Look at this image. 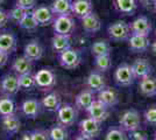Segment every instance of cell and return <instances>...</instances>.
<instances>
[{"mask_svg": "<svg viewBox=\"0 0 156 140\" xmlns=\"http://www.w3.org/2000/svg\"><path fill=\"white\" fill-rule=\"evenodd\" d=\"M57 60L59 66L68 70H75L79 67L82 62V54L78 49L69 48L62 53L57 54Z\"/></svg>", "mask_w": 156, "mask_h": 140, "instance_id": "obj_3", "label": "cell"}, {"mask_svg": "<svg viewBox=\"0 0 156 140\" xmlns=\"http://www.w3.org/2000/svg\"><path fill=\"white\" fill-rule=\"evenodd\" d=\"M97 99L99 102H101L103 104H105L107 107L115 106L119 102V97H118V93L112 90L111 88H105L101 91H99L97 93Z\"/></svg>", "mask_w": 156, "mask_h": 140, "instance_id": "obj_24", "label": "cell"}, {"mask_svg": "<svg viewBox=\"0 0 156 140\" xmlns=\"http://www.w3.org/2000/svg\"><path fill=\"white\" fill-rule=\"evenodd\" d=\"M96 99L94 98V93L85 89V90H82L80 92L78 93L75 98V105L78 110H83V111H86L89 106L92 104V102Z\"/></svg>", "mask_w": 156, "mask_h": 140, "instance_id": "obj_23", "label": "cell"}, {"mask_svg": "<svg viewBox=\"0 0 156 140\" xmlns=\"http://www.w3.org/2000/svg\"><path fill=\"white\" fill-rule=\"evenodd\" d=\"M42 104L41 102L35 98H28L22 102L20 111L28 119H36L42 112Z\"/></svg>", "mask_w": 156, "mask_h": 140, "instance_id": "obj_9", "label": "cell"}, {"mask_svg": "<svg viewBox=\"0 0 156 140\" xmlns=\"http://www.w3.org/2000/svg\"><path fill=\"white\" fill-rule=\"evenodd\" d=\"M119 126L126 132H135L141 128V116L140 112L135 109L126 110L124 113L120 116Z\"/></svg>", "mask_w": 156, "mask_h": 140, "instance_id": "obj_1", "label": "cell"}, {"mask_svg": "<svg viewBox=\"0 0 156 140\" xmlns=\"http://www.w3.org/2000/svg\"><path fill=\"white\" fill-rule=\"evenodd\" d=\"M52 13L55 16L71 15L72 14V0H54L51 4Z\"/></svg>", "mask_w": 156, "mask_h": 140, "instance_id": "obj_25", "label": "cell"}, {"mask_svg": "<svg viewBox=\"0 0 156 140\" xmlns=\"http://www.w3.org/2000/svg\"><path fill=\"white\" fill-rule=\"evenodd\" d=\"M32 13L36 22H37V25L41 27H46L52 23L54 16H55V14L52 13L51 8L49 6H46V5L35 6L32 9Z\"/></svg>", "mask_w": 156, "mask_h": 140, "instance_id": "obj_10", "label": "cell"}, {"mask_svg": "<svg viewBox=\"0 0 156 140\" xmlns=\"http://www.w3.org/2000/svg\"><path fill=\"white\" fill-rule=\"evenodd\" d=\"M43 47L40 43L39 40H32L29 41L25 46L23 49V56L29 59L30 61H39L43 56Z\"/></svg>", "mask_w": 156, "mask_h": 140, "instance_id": "obj_18", "label": "cell"}, {"mask_svg": "<svg viewBox=\"0 0 156 140\" xmlns=\"http://www.w3.org/2000/svg\"><path fill=\"white\" fill-rule=\"evenodd\" d=\"M114 7L119 13L133 15L137 8V0H113Z\"/></svg>", "mask_w": 156, "mask_h": 140, "instance_id": "obj_29", "label": "cell"}, {"mask_svg": "<svg viewBox=\"0 0 156 140\" xmlns=\"http://www.w3.org/2000/svg\"><path fill=\"white\" fill-rule=\"evenodd\" d=\"M18 82H19L20 90L23 91H32L33 89L36 88L34 74H25V75H19L18 76Z\"/></svg>", "mask_w": 156, "mask_h": 140, "instance_id": "obj_31", "label": "cell"}, {"mask_svg": "<svg viewBox=\"0 0 156 140\" xmlns=\"http://www.w3.org/2000/svg\"><path fill=\"white\" fill-rule=\"evenodd\" d=\"M76 28L75 20L71 18V15H62L56 16L52 21V29L54 34H61V35H70L73 33Z\"/></svg>", "mask_w": 156, "mask_h": 140, "instance_id": "obj_6", "label": "cell"}, {"mask_svg": "<svg viewBox=\"0 0 156 140\" xmlns=\"http://www.w3.org/2000/svg\"><path fill=\"white\" fill-rule=\"evenodd\" d=\"M9 21V14L7 11L0 8V28H4Z\"/></svg>", "mask_w": 156, "mask_h": 140, "instance_id": "obj_41", "label": "cell"}, {"mask_svg": "<svg viewBox=\"0 0 156 140\" xmlns=\"http://www.w3.org/2000/svg\"><path fill=\"white\" fill-rule=\"evenodd\" d=\"M107 33L111 40L115 41V42L128 41L129 36L132 35L129 25L125 21H115L111 23L107 28Z\"/></svg>", "mask_w": 156, "mask_h": 140, "instance_id": "obj_4", "label": "cell"}, {"mask_svg": "<svg viewBox=\"0 0 156 140\" xmlns=\"http://www.w3.org/2000/svg\"><path fill=\"white\" fill-rule=\"evenodd\" d=\"M2 1H4V0H0V4H1V2H2Z\"/></svg>", "mask_w": 156, "mask_h": 140, "instance_id": "obj_50", "label": "cell"}, {"mask_svg": "<svg viewBox=\"0 0 156 140\" xmlns=\"http://www.w3.org/2000/svg\"><path fill=\"white\" fill-rule=\"evenodd\" d=\"M93 12L91 0H75L72 1V14L79 19H83L87 14Z\"/></svg>", "mask_w": 156, "mask_h": 140, "instance_id": "obj_20", "label": "cell"}, {"mask_svg": "<svg viewBox=\"0 0 156 140\" xmlns=\"http://www.w3.org/2000/svg\"><path fill=\"white\" fill-rule=\"evenodd\" d=\"M36 1L37 0H16V6L21 7L26 11H32L36 6Z\"/></svg>", "mask_w": 156, "mask_h": 140, "instance_id": "obj_40", "label": "cell"}, {"mask_svg": "<svg viewBox=\"0 0 156 140\" xmlns=\"http://www.w3.org/2000/svg\"><path fill=\"white\" fill-rule=\"evenodd\" d=\"M149 39L148 36L139 35V34H132L128 39V47L134 53H144L149 48Z\"/></svg>", "mask_w": 156, "mask_h": 140, "instance_id": "obj_16", "label": "cell"}, {"mask_svg": "<svg viewBox=\"0 0 156 140\" xmlns=\"http://www.w3.org/2000/svg\"><path fill=\"white\" fill-rule=\"evenodd\" d=\"M154 138H155V140H156V132H155V135H154Z\"/></svg>", "mask_w": 156, "mask_h": 140, "instance_id": "obj_49", "label": "cell"}, {"mask_svg": "<svg viewBox=\"0 0 156 140\" xmlns=\"http://www.w3.org/2000/svg\"><path fill=\"white\" fill-rule=\"evenodd\" d=\"M144 7H153L155 6L156 0H139Z\"/></svg>", "mask_w": 156, "mask_h": 140, "instance_id": "obj_44", "label": "cell"}, {"mask_svg": "<svg viewBox=\"0 0 156 140\" xmlns=\"http://www.w3.org/2000/svg\"><path fill=\"white\" fill-rule=\"evenodd\" d=\"M18 26L22 29H26V31H35L39 27V25L35 20V18L33 16L32 11H28L25 14V16L21 19V21L18 23Z\"/></svg>", "mask_w": 156, "mask_h": 140, "instance_id": "obj_35", "label": "cell"}, {"mask_svg": "<svg viewBox=\"0 0 156 140\" xmlns=\"http://www.w3.org/2000/svg\"><path fill=\"white\" fill-rule=\"evenodd\" d=\"M104 140H127L126 131L120 126H112L107 130Z\"/></svg>", "mask_w": 156, "mask_h": 140, "instance_id": "obj_36", "label": "cell"}, {"mask_svg": "<svg viewBox=\"0 0 156 140\" xmlns=\"http://www.w3.org/2000/svg\"><path fill=\"white\" fill-rule=\"evenodd\" d=\"M139 90L146 97H154L156 96V78L151 75L140 80Z\"/></svg>", "mask_w": 156, "mask_h": 140, "instance_id": "obj_26", "label": "cell"}, {"mask_svg": "<svg viewBox=\"0 0 156 140\" xmlns=\"http://www.w3.org/2000/svg\"><path fill=\"white\" fill-rule=\"evenodd\" d=\"M86 112L89 114V117H91L92 119L97 120L99 123H103L108 118V107L105 104H103L101 102H99L98 99H94L92 102V104L89 106V109L86 110Z\"/></svg>", "mask_w": 156, "mask_h": 140, "instance_id": "obj_12", "label": "cell"}, {"mask_svg": "<svg viewBox=\"0 0 156 140\" xmlns=\"http://www.w3.org/2000/svg\"><path fill=\"white\" fill-rule=\"evenodd\" d=\"M155 38H156V29H155Z\"/></svg>", "mask_w": 156, "mask_h": 140, "instance_id": "obj_51", "label": "cell"}, {"mask_svg": "<svg viewBox=\"0 0 156 140\" xmlns=\"http://www.w3.org/2000/svg\"><path fill=\"white\" fill-rule=\"evenodd\" d=\"M111 50H112V48H111L110 42L106 40H99L91 46V54L93 56L110 55Z\"/></svg>", "mask_w": 156, "mask_h": 140, "instance_id": "obj_33", "label": "cell"}, {"mask_svg": "<svg viewBox=\"0 0 156 140\" xmlns=\"http://www.w3.org/2000/svg\"><path fill=\"white\" fill-rule=\"evenodd\" d=\"M75 140H94L93 137H90V135H87V134H84V133H79L76 135V138Z\"/></svg>", "mask_w": 156, "mask_h": 140, "instance_id": "obj_43", "label": "cell"}, {"mask_svg": "<svg viewBox=\"0 0 156 140\" xmlns=\"http://www.w3.org/2000/svg\"><path fill=\"white\" fill-rule=\"evenodd\" d=\"M18 41L16 36L11 31H4L0 33V50L5 52L8 55L16 52Z\"/></svg>", "mask_w": 156, "mask_h": 140, "instance_id": "obj_14", "label": "cell"}, {"mask_svg": "<svg viewBox=\"0 0 156 140\" xmlns=\"http://www.w3.org/2000/svg\"><path fill=\"white\" fill-rule=\"evenodd\" d=\"M51 47L55 53H62L66 49L71 48V40L70 35H61V34H54L51 39Z\"/></svg>", "mask_w": 156, "mask_h": 140, "instance_id": "obj_27", "label": "cell"}, {"mask_svg": "<svg viewBox=\"0 0 156 140\" xmlns=\"http://www.w3.org/2000/svg\"><path fill=\"white\" fill-rule=\"evenodd\" d=\"M41 104L43 109H46L47 111H50V112H57L58 109L62 105V100H61V96L55 91L47 93L46 96L42 98L41 100Z\"/></svg>", "mask_w": 156, "mask_h": 140, "instance_id": "obj_19", "label": "cell"}, {"mask_svg": "<svg viewBox=\"0 0 156 140\" xmlns=\"http://www.w3.org/2000/svg\"><path fill=\"white\" fill-rule=\"evenodd\" d=\"M137 140H148V139H147V137H146V138H142V139H137Z\"/></svg>", "mask_w": 156, "mask_h": 140, "instance_id": "obj_47", "label": "cell"}, {"mask_svg": "<svg viewBox=\"0 0 156 140\" xmlns=\"http://www.w3.org/2000/svg\"><path fill=\"white\" fill-rule=\"evenodd\" d=\"M82 26L86 33L93 34L101 29V21L98 18L97 14L91 12L82 19Z\"/></svg>", "mask_w": 156, "mask_h": 140, "instance_id": "obj_22", "label": "cell"}, {"mask_svg": "<svg viewBox=\"0 0 156 140\" xmlns=\"http://www.w3.org/2000/svg\"><path fill=\"white\" fill-rule=\"evenodd\" d=\"M1 124H2L4 130H5L9 135L18 133L20 127H21V121H20L19 117L16 116V113L12 114V116L1 117Z\"/></svg>", "mask_w": 156, "mask_h": 140, "instance_id": "obj_28", "label": "cell"}, {"mask_svg": "<svg viewBox=\"0 0 156 140\" xmlns=\"http://www.w3.org/2000/svg\"><path fill=\"white\" fill-rule=\"evenodd\" d=\"M94 68L99 73H106L112 67V60L110 55H100L94 56Z\"/></svg>", "mask_w": 156, "mask_h": 140, "instance_id": "obj_34", "label": "cell"}, {"mask_svg": "<svg viewBox=\"0 0 156 140\" xmlns=\"http://www.w3.org/2000/svg\"><path fill=\"white\" fill-rule=\"evenodd\" d=\"M86 89L92 91L93 93H98L103 89L106 88V81L103 76V73H99L97 70H93L89 74V76L85 78Z\"/></svg>", "mask_w": 156, "mask_h": 140, "instance_id": "obj_11", "label": "cell"}, {"mask_svg": "<svg viewBox=\"0 0 156 140\" xmlns=\"http://www.w3.org/2000/svg\"><path fill=\"white\" fill-rule=\"evenodd\" d=\"M143 118L146 120V123L149 124L150 126L156 127V105L148 107L143 113Z\"/></svg>", "mask_w": 156, "mask_h": 140, "instance_id": "obj_38", "label": "cell"}, {"mask_svg": "<svg viewBox=\"0 0 156 140\" xmlns=\"http://www.w3.org/2000/svg\"><path fill=\"white\" fill-rule=\"evenodd\" d=\"M34 78L36 83V88L42 91H51L57 83L56 75L51 69L42 68L34 74Z\"/></svg>", "mask_w": 156, "mask_h": 140, "instance_id": "obj_2", "label": "cell"}, {"mask_svg": "<svg viewBox=\"0 0 156 140\" xmlns=\"http://www.w3.org/2000/svg\"><path fill=\"white\" fill-rule=\"evenodd\" d=\"M57 113V123L65 127L72 126L78 117V109L72 104H63L58 109Z\"/></svg>", "mask_w": 156, "mask_h": 140, "instance_id": "obj_5", "label": "cell"}, {"mask_svg": "<svg viewBox=\"0 0 156 140\" xmlns=\"http://www.w3.org/2000/svg\"><path fill=\"white\" fill-rule=\"evenodd\" d=\"M27 12H28V11L23 9V8H21V7H19V6L13 7V8L8 12V14H9V20L13 21V22H15V23L18 25L20 21H21V19L25 16V14H26Z\"/></svg>", "mask_w": 156, "mask_h": 140, "instance_id": "obj_37", "label": "cell"}, {"mask_svg": "<svg viewBox=\"0 0 156 140\" xmlns=\"http://www.w3.org/2000/svg\"><path fill=\"white\" fill-rule=\"evenodd\" d=\"M132 34H139V35H144L149 36L151 32V22L147 16H139L129 25Z\"/></svg>", "mask_w": 156, "mask_h": 140, "instance_id": "obj_17", "label": "cell"}, {"mask_svg": "<svg viewBox=\"0 0 156 140\" xmlns=\"http://www.w3.org/2000/svg\"><path fill=\"white\" fill-rule=\"evenodd\" d=\"M135 80L136 78L133 74L132 67L127 63L120 64L114 71V81L120 87H129L134 83Z\"/></svg>", "mask_w": 156, "mask_h": 140, "instance_id": "obj_7", "label": "cell"}, {"mask_svg": "<svg viewBox=\"0 0 156 140\" xmlns=\"http://www.w3.org/2000/svg\"><path fill=\"white\" fill-rule=\"evenodd\" d=\"M12 70L16 76L33 73V61L25 56L16 57L12 63Z\"/></svg>", "mask_w": 156, "mask_h": 140, "instance_id": "obj_21", "label": "cell"}, {"mask_svg": "<svg viewBox=\"0 0 156 140\" xmlns=\"http://www.w3.org/2000/svg\"><path fill=\"white\" fill-rule=\"evenodd\" d=\"M8 62V54L0 50V68L5 67Z\"/></svg>", "mask_w": 156, "mask_h": 140, "instance_id": "obj_42", "label": "cell"}, {"mask_svg": "<svg viewBox=\"0 0 156 140\" xmlns=\"http://www.w3.org/2000/svg\"><path fill=\"white\" fill-rule=\"evenodd\" d=\"M16 113V105L12 97L1 96L0 97V117H6Z\"/></svg>", "mask_w": 156, "mask_h": 140, "instance_id": "obj_30", "label": "cell"}, {"mask_svg": "<svg viewBox=\"0 0 156 140\" xmlns=\"http://www.w3.org/2000/svg\"><path fill=\"white\" fill-rule=\"evenodd\" d=\"M20 87L18 82V76L13 74L4 75L0 80V93L4 96L13 97L19 92Z\"/></svg>", "mask_w": 156, "mask_h": 140, "instance_id": "obj_8", "label": "cell"}, {"mask_svg": "<svg viewBox=\"0 0 156 140\" xmlns=\"http://www.w3.org/2000/svg\"><path fill=\"white\" fill-rule=\"evenodd\" d=\"M151 50H153V53L156 55V40L151 43Z\"/></svg>", "mask_w": 156, "mask_h": 140, "instance_id": "obj_46", "label": "cell"}, {"mask_svg": "<svg viewBox=\"0 0 156 140\" xmlns=\"http://www.w3.org/2000/svg\"><path fill=\"white\" fill-rule=\"evenodd\" d=\"M29 133H30V140H50L49 131L47 130L39 128V130H34Z\"/></svg>", "mask_w": 156, "mask_h": 140, "instance_id": "obj_39", "label": "cell"}, {"mask_svg": "<svg viewBox=\"0 0 156 140\" xmlns=\"http://www.w3.org/2000/svg\"><path fill=\"white\" fill-rule=\"evenodd\" d=\"M20 140H30V133H25Z\"/></svg>", "mask_w": 156, "mask_h": 140, "instance_id": "obj_45", "label": "cell"}, {"mask_svg": "<svg viewBox=\"0 0 156 140\" xmlns=\"http://www.w3.org/2000/svg\"><path fill=\"white\" fill-rule=\"evenodd\" d=\"M154 9H155V12H156V4H155V6H154Z\"/></svg>", "mask_w": 156, "mask_h": 140, "instance_id": "obj_48", "label": "cell"}, {"mask_svg": "<svg viewBox=\"0 0 156 140\" xmlns=\"http://www.w3.org/2000/svg\"><path fill=\"white\" fill-rule=\"evenodd\" d=\"M100 125H101V123L92 119L91 117H87V118H85V119L79 121L78 128H79V132L80 133L87 134L90 137L96 138V137L99 135L100 131H101V126Z\"/></svg>", "mask_w": 156, "mask_h": 140, "instance_id": "obj_13", "label": "cell"}, {"mask_svg": "<svg viewBox=\"0 0 156 140\" xmlns=\"http://www.w3.org/2000/svg\"><path fill=\"white\" fill-rule=\"evenodd\" d=\"M130 67H132L133 74L136 80H141L147 76H150L151 71H153L151 64L149 63V61L146 59H136Z\"/></svg>", "mask_w": 156, "mask_h": 140, "instance_id": "obj_15", "label": "cell"}, {"mask_svg": "<svg viewBox=\"0 0 156 140\" xmlns=\"http://www.w3.org/2000/svg\"><path fill=\"white\" fill-rule=\"evenodd\" d=\"M49 137L50 140H69V132L66 127L57 123L56 125H52L50 127Z\"/></svg>", "mask_w": 156, "mask_h": 140, "instance_id": "obj_32", "label": "cell"}]
</instances>
